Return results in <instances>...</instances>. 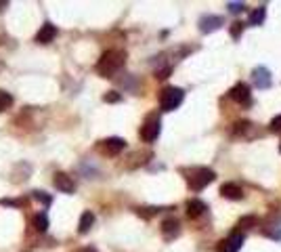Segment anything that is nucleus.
<instances>
[{
    "mask_svg": "<svg viewBox=\"0 0 281 252\" xmlns=\"http://www.w3.org/2000/svg\"><path fill=\"white\" fill-rule=\"evenodd\" d=\"M126 63V53L120 48H109L101 55L99 63H97V74L103 76V78H114L118 74V69H122Z\"/></svg>",
    "mask_w": 281,
    "mask_h": 252,
    "instance_id": "f257e3e1",
    "label": "nucleus"
},
{
    "mask_svg": "<svg viewBox=\"0 0 281 252\" xmlns=\"http://www.w3.org/2000/svg\"><path fill=\"white\" fill-rule=\"evenodd\" d=\"M185 99V91L178 88V86H166L160 95V107L164 112H174L178 105L183 103Z\"/></svg>",
    "mask_w": 281,
    "mask_h": 252,
    "instance_id": "f03ea898",
    "label": "nucleus"
},
{
    "mask_svg": "<svg viewBox=\"0 0 281 252\" xmlns=\"http://www.w3.org/2000/svg\"><path fill=\"white\" fill-rule=\"evenodd\" d=\"M214 179H216V174H214L212 168H195L191 172V176H189V187L193 191H201L206 185H210Z\"/></svg>",
    "mask_w": 281,
    "mask_h": 252,
    "instance_id": "7ed1b4c3",
    "label": "nucleus"
},
{
    "mask_svg": "<svg viewBox=\"0 0 281 252\" xmlns=\"http://www.w3.org/2000/svg\"><path fill=\"white\" fill-rule=\"evenodd\" d=\"M160 131H162V122H160V118L156 114H153L141 126V139L147 141V143H151V141H156L160 137Z\"/></svg>",
    "mask_w": 281,
    "mask_h": 252,
    "instance_id": "20e7f679",
    "label": "nucleus"
},
{
    "mask_svg": "<svg viewBox=\"0 0 281 252\" xmlns=\"http://www.w3.org/2000/svg\"><path fill=\"white\" fill-rule=\"evenodd\" d=\"M124 147H126V141L120 139V137L103 139V141H99V145H97V149L101 151V154H103V156H109V158L118 156L120 151H124Z\"/></svg>",
    "mask_w": 281,
    "mask_h": 252,
    "instance_id": "39448f33",
    "label": "nucleus"
},
{
    "mask_svg": "<svg viewBox=\"0 0 281 252\" xmlns=\"http://www.w3.org/2000/svg\"><path fill=\"white\" fill-rule=\"evenodd\" d=\"M243 240H246V238H243V233H241V231H233V233L229 236L227 240L218 242L216 252H237V250H241Z\"/></svg>",
    "mask_w": 281,
    "mask_h": 252,
    "instance_id": "423d86ee",
    "label": "nucleus"
},
{
    "mask_svg": "<svg viewBox=\"0 0 281 252\" xmlns=\"http://www.w3.org/2000/svg\"><path fill=\"white\" fill-rule=\"evenodd\" d=\"M197 25H199V32L201 34H212V32L220 30V25H224V21L218 15H203Z\"/></svg>",
    "mask_w": 281,
    "mask_h": 252,
    "instance_id": "0eeeda50",
    "label": "nucleus"
},
{
    "mask_svg": "<svg viewBox=\"0 0 281 252\" xmlns=\"http://www.w3.org/2000/svg\"><path fill=\"white\" fill-rule=\"evenodd\" d=\"M229 97H231L235 103L239 105H250L252 103V95H250V86L246 82H239L231 88V93H229Z\"/></svg>",
    "mask_w": 281,
    "mask_h": 252,
    "instance_id": "6e6552de",
    "label": "nucleus"
},
{
    "mask_svg": "<svg viewBox=\"0 0 281 252\" xmlns=\"http://www.w3.org/2000/svg\"><path fill=\"white\" fill-rule=\"evenodd\" d=\"M252 78H254V84H256L260 91H267V88H271V84H273L271 71H269L265 65L254 67V71H252Z\"/></svg>",
    "mask_w": 281,
    "mask_h": 252,
    "instance_id": "1a4fd4ad",
    "label": "nucleus"
},
{
    "mask_svg": "<svg viewBox=\"0 0 281 252\" xmlns=\"http://www.w3.org/2000/svg\"><path fill=\"white\" fill-rule=\"evenodd\" d=\"M162 236L166 242H172L174 238L181 236V223H178L176 219H166L162 221Z\"/></svg>",
    "mask_w": 281,
    "mask_h": 252,
    "instance_id": "9d476101",
    "label": "nucleus"
},
{
    "mask_svg": "<svg viewBox=\"0 0 281 252\" xmlns=\"http://www.w3.org/2000/svg\"><path fill=\"white\" fill-rule=\"evenodd\" d=\"M53 185H55L59 191H63V193H73V189H76L73 179H71V176H67L65 172H57V174L53 176Z\"/></svg>",
    "mask_w": 281,
    "mask_h": 252,
    "instance_id": "9b49d317",
    "label": "nucleus"
},
{
    "mask_svg": "<svg viewBox=\"0 0 281 252\" xmlns=\"http://www.w3.org/2000/svg\"><path fill=\"white\" fill-rule=\"evenodd\" d=\"M55 36H57V28L53 23H44L42 28L38 30V34H36V42L38 44H48V42H53L55 40Z\"/></svg>",
    "mask_w": 281,
    "mask_h": 252,
    "instance_id": "f8f14e48",
    "label": "nucleus"
},
{
    "mask_svg": "<svg viewBox=\"0 0 281 252\" xmlns=\"http://www.w3.org/2000/svg\"><path fill=\"white\" fill-rule=\"evenodd\" d=\"M220 195L227 200H241L243 197V189L237 183H224L220 187Z\"/></svg>",
    "mask_w": 281,
    "mask_h": 252,
    "instance_id": "ddd939ff",
    "label": "nucleus"
},
{
    "mask_svg": "<svg viewBox=\"0 0 281 252\" xmlns=\"http://www.w3.org/2000/svg\"><path fill=\"white\" fill-rule=\"evenodd\" d=\"M206 204H203L201 200H189L187 202V217L189 219H199L203 212H206Z\"/></svg>",
    "mask_w": 281,
    "mask_h": 252,
    "instance_id": "4468645a",
    "label": "nucleus"
},
{
    "mask_svg": "<svg viewBox=\"0 0 281 252\" xmlns=\"http://www.w3.org/2000/svg\"><path fill=\"white\" fill-rule=\"evenodd\" d=\"M153 158V154H151V151H137V154H133L128 160V164H126V166H128V168H137V166H141V164H145L147 160H151Z\"/></svg>",
    "mask_w": 281,
    "mask_h": 252,
    "instance_id": "2eb2a0df",
    "label": "nucleus"
},
{
    "mask_svg": "<svg viewBox=\"0 0 281 252\" xmlns=\"http://www.w3.org/2000/svg\"><path fill=\"white\" fill-rule=\"evenodd\" d=\"M92 225H95V214H92L90 210L82 212V217H80V225H78V231H80V233H88Z\"/></svg>",
    "mask_w": 281,
    "mask_h": 252,
    "instance_id": "dca6fc26",
    "label": "nucleus"
},
{
    "mask_svg": "<svg viewBox=\"0 0 281 252\" xmlns=\"http://www.w3.org/2000/svg\"><path fill=\"white\" fill-rule=\"evenodd\" d=\"M265 17H267V7H258V9H254V11L250 13L248 23H250V25H260V23L265 21Z\"/></svg>",
    "mask_w": 281,
    "mask_h": 252,
    "instance_id": "f3484780",
    "label": "nucleus"
},
{
    "mask_svg": "<svg viewBox=\"0 0 281 252\" xmlns=\"http://www.w3.org/2000/svg\"><path fill=\"white\" fill-rule=\"evenodd\" d=\"M258 225V219L256 217H241L239 221H237V231H241V229H252V227H256Z\"/></svg>",
    "mask_w": 281,
    "mask_h": 252,
    "instance_id": "a211bd4d",
    "label": "nucleus"
},
{
    "mask_svg": "<svg viewBox=\"0 0 281 252\" xmlns=\"http://www.w3.org/2000/svg\"><path fill=\"white\" fill-rule=\"evenodd\" d=\"M13 107V97L7 91H0V112H7Z\"/></svg>",
    "mask_w": 281,
    "mask_h": 252,
    "instance_id": "6ab92c4d",
    "label": "nucleus"
},
{
    "mask_svg": "<svg viewBox=\"0 0 281 252\" xmlns=\"http://www.w3.org/2000/svg\"><path fill=\"white\" fill-rule=\"evenodd\" d=\"M34 227L40 231V233H44L46 231V227H48V219H46V214L44 212H40V214H36L34 217Z\"/></svg>",
    "mask_w": 281,
    "mask_h": 252,
    "instance_id": "aec40b11",
    "label": "nucleus"
},
{
    "mask_svg": "<svg viewBox=\"0 0 281 252\" xmlns=\"http://www.w3.org/2000/svg\"><path fill=\"white\" fill-rule=\"evenodd\" d=\"M229 32H231V38H233V40H237V38L243 34V23H241V21H233V23H231V30H229Z\"/></svg>",
    "mask_w": 281,
    "mask_h": 252,
    "instance_id": "412c9836",
    "label": "nucleus"
},
{
    "mask_svg": "<svg viewBox=\"0 0 281 252\" xmlns=\"http://www.w3.org/2000/svg\"><path fill=\"white\" fill-rule=\"evenodd\" d=\"M103 101L105 103H118V101H122V95L116 93V91H109V93L103 95Z\"/></svg>",
    "mask_w": 281,
    "mask_h": 252,
    "instance_id": "4be33fe9",
    "label": "nucleus"
},
{
    "mask_svg": "<svg viewBox=\"0 0 281 252\" xmlns=\"http://www.w3.org/2000/svg\"><path fill=\"white\" fill-rule=\"evenodd\" d=\"M156 212H160V208H137V214L139 217H143V219H149V217H153V214H156Z\"/></svg>",
    "mask_w": 281,
    "mask_h": 252,
    "instance_id": "5701e85b",
    "label": "nucleus"
},
{
    "mask_svg": "<svg viewBox=\"0 0 281 252\" xmlns=\"http://www.w3.org/2000/svg\"><path fill=\"white\" fill-rule=\"evenodd\" d=\"M34 197H36L38 202H42L44 206H50V202H53V197H50V195H46L44 191H34Z\"/></svg>",
    "mask_w": 281,
    "mask_h": 252,
    "instance_id": "b1692460",
    "label": "nucleus"
},
{
    "mask_svg": "<svg viewBox=\"0 0 281 252\" xmlns=\"http://www.w3.org/2000/svg\"><path fill=\"white\" fill-rule=\"evenodd\" d=\"M227 9H229V13L237 15V13H241V11L246 9V5H243V3H227Z\"/></svg>",
    "mask_w": 281,
    "mask_h": 252,
    "instance_id": "393cba45",
    "label": "nucleus"
},
{
    "mask_svg": "<svg viewBox=\"0 0 281 252\" xmlns=\"http://www.w3.org/2000/svg\"><path fill=\"white\" fill-rule=\"evenodd\" d=\"M269 131H273V133H279V131H281V116H275V118L269 122Z\"/></svg>",
    "mask_w": 281,
    "mask_h": 252,
    "instance_id": "a878e982",
    "label": "nucleus"
},
{
    "mask_svg": "<svg viewBox=\"0 0 281 252\" xmlns=\"http://www.w3.org/2000/svg\"><path fill=\"white\" fill-rule=\"evenodd\" d=\"M250 126H252V124H250L248 120H243V122H237V124H235V135H243V133L250 129Z\"/></svg>",
    "mask_w": 281,
    "mask_h": 252,
    "instance_id": "bb28decb",
    "label": "nucleus"
},
{
    "mask_svg": "<svg viewBox=\"0 0 281 252\" xmlns=\"http://www.w3.org/2000/svg\"><path fill=\"white\" fill-rule=\"evenodd\" d=\"M73 252H97L92 246H86V248H80V250H73Z\"/></svg>",
    "mask_w": 281,
    "mask_h": 252,
    "instance_id": "cd10ccee",
    "label": "nucleus"
}]
</instances>
